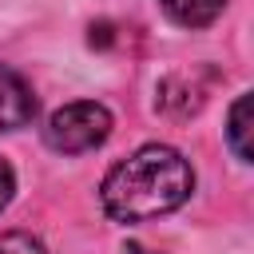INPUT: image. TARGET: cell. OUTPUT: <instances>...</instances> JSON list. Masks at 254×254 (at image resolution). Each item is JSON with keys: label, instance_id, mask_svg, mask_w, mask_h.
Returning <instances> with one entry per match:
<instances>
[{"label": "cell", "instance_id": "obj_1", "mask_svg": "<svg viewBox=\"0 0 254 254\" xmlns=\"http://www.w3.org/2000/svg\"><path fill=\"white\" fill-rule=\"evenodd\" d=\"M190 190H194L190 163L167 143H147L107 171L99 198L115 222H147L179 210L190 198Z\"/></svg>", "mask_w": 254, "mask_h": 254}, {"label": "cell", "instance_id": "obj_2", "mask_svg": "<svg viewBox=\"0 0 254 254\" xmlns=\"http://www.w3.org/2000/svg\"><path fill=\"white\" fill-rule=\"evenodd\" d=\"M111 135V111L95 99H75V103H64L60 111H52L48 127H44V139L52 151L60 155H83V151H95L103 147Z\"/></svg>", "mask_w": 254, "mask_h": 254}, {"label": "cell", "instance_id": "obj_3", "mask_svg": "<svg viewBox=\"0 0 254 254\" xmlns=\"http://www.w3.org/2000/svg\"><path fill=\"white\" fill-rule=\"evenodd\" d=\"M36 115V95L24 83V75L0 67V131H16L28 127Z\"/></svg>", "mask_w": 254, "mask_h": 254}, {"label": "cell", "instance_id": "obj_4", "mask_svg": "<svg viewBox=\"0 0 254 254\" xmlns=\"http://www.w3.org/2000/svg\"><path fill=\"white\" fill-rule=\"evenodd\" d=\"M163 4V12L175 20V24H183V28H206V24H214L218 16H222V8H226V0H159Z\"/></svg>", "mask_w": 254, "mask_h": 254}, {"label": "cell", "instance_id": "obj_5", "mask_svg": "<svg viewBox=\"0 0 254 254\" xmlns=\"http://www.w3.org/2000/svg\"><path fill=\"white\" fill-rule=\"evenodd\" d=\"M226 139L234 147V155L242 163H250V91H242L230 103V119H226Z\"/></svg>", "mask_w": 254, "mask_h": 254}, {"label": "cell", "instance_id": "obj_6", "mask_svg": "<svg viewBox=\"0 0 254 254\" xmlns=\"http://www.w3.org/2000/svg\"><path fill=\"white\" fill-rule=\"evenodd\" d=\"M0 254H48V250H44V242L36 234L8 230V234H0Z\"/></svg>", "mask_w": 254, "mask_h": 254}, {"label": "cell", "instance_id": "obj_7", "mask_svg": "<svg viewBox=\"0 0 254 254\" xmlns=\"http://www.w3.org/2000/svg\"><path fill=\"white\" fill-rule=\"evenodd\" d=\"M12 190H16V175H12V167H8V159L0 155V210L8 206V198H12Z\"/></svg>", "mask_w": 254, "mask_h": 254}]
</instances>
